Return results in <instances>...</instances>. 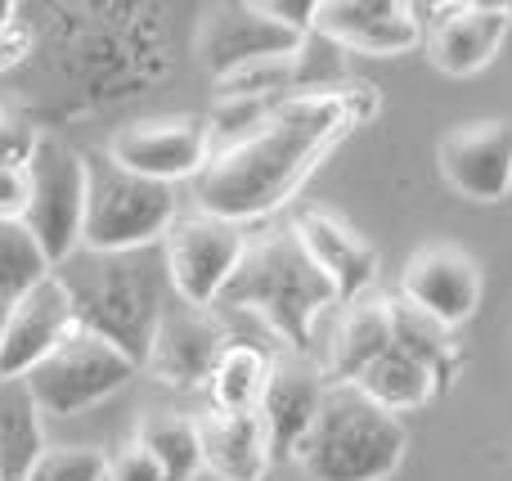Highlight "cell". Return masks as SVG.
Masks as SVG:
<instances>
[{
    "instance_id": "cell-3",
    "label": "cell",
    "mask_w": 512,
    "mask_h": 481,
    "mask_svg": "<svg viewBox=\"0 0 512 481\" xmlns=\"http://www.w3.org/2000/svg\"><path fill=\"white\" fill-rule=\"evenodd\" d=\"M230 311H252L270 333H279L288 342V351L310 356L315 342V320L337 306V293L324 275L315 270V261L306 257V248L297 243L292 230H274L265 239H252L243 248L239 270L230 275L221 302Z\"/></svg>"
},
{
    "instance_id": "cell-34",
    "label": "cell",
    "mask_w": 512,
    "mask_h": 481,
    "mask_svg": "<svg viewBox=\"0 0 512 481\" xmlns=\"http://www.w3.org/2000/svg\"><path fill=\"white\" fill-rule=\"evenodd\" d=\"M14 23H18V9L9 5V0H0V32H9Z\"/></svg>"
},
{
    "instance_id": "cell-10",
    "label": "cell",
    "mask_w": 512,
    "mask_h": 481,
    "mask_svg": "<svg viewBox=\"0 0 512 481\" xmlns=\"http://www.w3.org/2000/svg\"><path fill=\"white\" fill-rule=\"evenodd\" d=\"M225 347H230V333H225L221 315L171 297V306L158 320V333H153L149 356H144V369L171 392H198V387H207Z\"/></svg>"
},
{
    "instance_id": "cell-23",
    "label": "cell",
    "mask_w": 512,
    "mask_h": 481,
    "mask_svg": "<svg viewBox=\"0 0 512 481\" xmlns=\"http://www.w3.org/2000/svg\"><path fill=\"white\" fill-rule=\"evenodd\" d=\"M265 378H270V356L252 342H230L207 378V410L216 414H252L261 405Z\"/></svg>"
},
{
    "instance_id": "cell-14",
    "label": "cell",
    "mask_w": 512,
    "mask_h": 481,
    "mask_svg": "<svg viewBox=\"0 0 512 481\" xmlns=\"http://www.w3.org/2000/svg\"><path fill=\"white\" fill-rule=\"evenodd\" d=\"M315 32L337 50L391 59L423 45V14L405 0H319Z\"/></svg>"
},
{
    "instance_id": "cell-27",
    "label": "cell",
    "mask_w": 512,
    "mask_h": 481,
    "mask_svg": "<svg viewBox=\"0 0 512 481\" xmlns=\"http://www.w3.org/2000/svg\"><path fill=\"white\" fill-rule=\"evenodd\" d=\"M279 90H292V95H297V54L248 63V68H239V72L216 81V99H274Z\"/></svg>"
},
{
    "instance_id": "cell-1",
    "label": "cell",
    "mask_w": 512,
    "mask_h": 481,
    "mask_svg": "<svg viewBox=\"0 0 512 481\" xmlns=\"http://www.w3.org/2000/svg\"><path fill=\"white\" fill-rule=\"evenodd\" d=\"M355 131V117L337 90L283 95L252 135L230 149H216L194 176L198 212L225 225L265 221L315 176V167Z\"/></svg>"
},
{
    "instance_id": "cell-35",
    "label": "cell",
    "mask_w": 512,
    "mask_h": 481,
    "mask_svg": "<svg viewBox=\"0 0 512 481\" xmlns=\"http://www.w3.org/2000/svg\"><path fill=\"white\" fill-rule=\"evenodd\" d=\"M5 315H9V302H0V333H5Z\"/></svg>"
},
{
    "instance_id": "cell-13",
    "label": "cell",
    "mask_w": 512,
    "mask_h": 481,
    "mask_svg": "<svg viewBox=\"0 0 512 481\" xmlns=\"http://www.w3.org/2000/svg\"><path fill=\"white\" fill-rule=\"evenodd\" d=\"M418 14H436L423 27L427 59L445 72V77H472L481 72L504 45L512 14L508 5H477V0H459V5H418Z\"/></svg>"
},
{
    "instance_id": "cell-6",
    "label": "cell",
    "mask_w": 512,
    "mask_h": 481,
    "mask_svg": "<svg viewBox=\"0 0 512 481\" xmlns=\"http://www.w3.org/2000/svg\"><path fill=\"white\" fill-rule=\"evenodd\" d=\"M135 374H140V369L117 347H108L95 333L72 329L23 383H27V392H32L41 419H68V414H81V410H90V405L108 401L113 392H122Z\"/></svg>"
},
{
    "instance_id": "cell-28",
    "label": "cell",
    "mask_w": 512,
    "mask_h": 481,
    "mask_svg": "<svg viewBox=\"0 0 512 481\" xmlns=\"http://www.w3.org/2000/svg\"><path fill=\"white\" fill-rule=\"evenodd\" d=\"M108 459L90 446H45L27 481H104Z\"/></svg>"
},
{
    "instance_id": "cell-2",
    "label": "cell",
    "mask_w": 512,
    "mask_h": 481,
    "mask_svg": "<svg viewBox=\"0 0 512 481\" xmlns=\"http://www.w3.org/2000/svg\"><path fill=\"white\" fill-rule=\"evenodd\" d=\"M54 279L63 284L72 302V320L81 333H95L108 347H117L135 369H144V356L153 347L162 311L171 306L167 257L158 248L140 252H86L77 248L63 266H54Z\"/></svg>"
},
{
    "instance_id": "cell-9",
    "label": "cell",
    "mask_w": 512,
    "mask_h": 481,
    "mask_svg": "<svg viewBox=\"0 0 512 481\" xmlns=\"http://www.w3.org/2000/svg\"><path fill=\"white\" fill-rule=\"evenodd\" d=\"M104 158L131 176L176 185V180H194L212 162V131L203 117H149L122 126L108 140Z\"/></svg>"
},
{
    "instance_id": "cell-22",
    "label": "cell",
    "mask_w": 512,
    "mask_h": 481,
    "mask_svg": "<svg viewBox=\"0 0 512 481\" xmlns=\"http://www.w3.org/2000/svg\"><path fill=\"white\" fill-rule=\"evenodd\" d=\"M351 387L364 396V401H373L378 410H387L391 419H396V414L423 410V405L436 396V387H441V383H436V374L427 365H418L414 356H405V351L391 347L387 356L373 360V365L364 369Z\"/></svg>"
},
{
    "instance_id": "cell-16",
    "label": "cell",
    "mask_w": 512,
    "mask_h": 481,
    "mask_svg": "<svg viewBox=\"0 0 512 481\" xmlns=\"http://www.w3.org/2000/svg\"><path fill=\"white\" fill-rule=\"evenodd\" d=\"M324 396H328V378H324V369H319V360L297 356V351L270 360V378H265L256 414H261V423H265L274 459H292V450L301 446V437H306L310 423H315Z\"/></svg>"
},
{
    "instance_id": "cell-7",
    "label": "cell",
    "mask_w": 512,
    "mask_h": 481,
    "mask_svg": "<svg viewBox=\"0 0 512 481\" xmlns=\"http://www.w3.org/2000/svg\"><path fill=\"white\" fill-rule=\"evenodd\" d=\"M32 198H27L23 225L41 243L45 261L63 266L81 248V221H86V158L59 140H45L27 162Z\"/></svg>"
},
{
    "instance_id": "cell-21",
    "label": "cell",
    "mask_w": 512,
    "mask_h": 481,
    "mask_svg": "<svg viewBox=\"0 0 512 481\" xmlns=\"http://www.w3.org/2000/svg\"><path fill=\"white\" fill-rule=\"evenodd\" d=\"M45 450V419L23 378H0V481H27Z\"/></svg>"
},
{
    "instance_id": "cell-12",
    "label": "cell",
    "mask_w": 512,
    "mask_h": 481,
    "mask_svg": "<svg viewBox=\"0 0 512 481\" xmlns=\"http://www.w3.org/2000/svg\"><path fill=\"white\" fill-rule=\"evenodd\" d=\"M445 185L468 203H504L512 189V122L490 117V122L454 126L436 149Z\"/></svg>"
},
{
    "instance_id": "cell-29",
    "label": "cell",
    "mask_w": 512,
    "mask_h": 481,
    "mask_svg": "<svg viewBox=\"0 0 512 481\" xmlns=\"http://www.w3.org/2000/svg\"><path fill=\"white\" fill-rule=\"evenodd\" d=\"M36 149H41V131L27 117L0 113V167H27Z\"/></svg>"
},
{
    "instance_id": "cell-4",
    "label": "cell",
    "mask_w": 512,
    "mask_h": 481,
    "mask_svg": "<svg viewBox=\"0 0 512 481\" xmlns=\"http://www.w3.org/2000/svg\"><path fill=\"white\" fill-rule=\"evenodd\" d=\"M405 459V428L355 387H328L292 464L310 481H387Z\"/></svg>"
},
{
    "instance_id": "cell-30",
    "label": "cell",
    "mask_w": 512,
    "mask_h": 481,
    "mask_svg": "<svg viewBox=\"0 0 512 481\" xmlns=\"http://www.w3.org/2000/svg\"><path fill=\"white\" fill-rule=\"evenodd\" d=\"M265 18H274L279 27L297 36H310L315 32V14H319V0H252Z\"/></svg>"
},
{
    "instance_id": "cell-5",
    "label": "cell",
    "mask_w": 512,
    "mask_h": 481,
    "mask_svg": "<svg viewBox=\"0 0 512 481\" xmlns=\"http://www.w3.org/2000/svg\"><path fill=\"white\" fill-rule=\"evenodd\" d=\"M176 225V185L131 176L108 158H86V252H140L158 248Z\"/></svg>"
},
{
    "instance_id": "cell-8",
    "label": "cell",
    "mask_w": 512,
    "mask_h": 481,
    "mask_svg": "<svg viewBox=\"0 0 512 481\" xmlns=\"http://www.w3.org/2000/svg\"><path fill=\"white\" fill-rule=\"evenodd\" d=\"M243 248H248V239H243L239 225H225L203 212L176 216V225L162 239V257H167V279L176 302L212 311L221 302L230 275L239 270Z\"/></svg>"
},
{
    "instance_id": "cell-25",
    "label": "cell",
    "mask_w": 512,
    "mask_h": 481,
    "mask_svg": "<svg viewBox=\"0 0 512 481\" xmlns=\"http://www.w3.org/2000/svg\"><path fill=\"white\" fill-rule=\"evenodd\" d=\"M54 266L45 261L41 243L27 234L23 221H0V302H18L27 288L50 279Z\"/></svg>"
},
{
    "instance_id": "cell-18",
    "label": "cell",
    "mask_w": 512,
    "mask_h": 481,
    "mask_svg": "<svg viewBox=\"0 0 512 481\" xmlns=\"http://www.w3.org/2000/svg\"><path fill=\"white\" fill-rule=\"evenodd\" d=\"M288 230L297 234V243L306 248V257L315 261L319 275L333 284L342 306L373 293V284H378V252L346 221H337L333 212H319V207H306Z\"/></svg>"
},
{
    "instance_id": "cell-24",
    "label": "cell",
    "mask_w": 512,
    "mask_h": 481,
    "mask_svg": "<svg viewBox=\"0 0 512 481\" xmlns=\"http://www.w3.org/2000/svg\"><path fill=\"white\" fill-rule=\"evenodd\" d=\"M135 446L149 450V459L162 468V481H194L198 468H203L198 423L189 414H149L140 423Z\"/></svg>"
},
{
    "instance_id": "cell-20",
    "label": "cell",
    "mask_w": 512,
    "mask_h": 481,
    "mask_svg": "<svg viewBox=\"0 0 512 481\" xmlns=\"http://www.w3.org/2000/svg\"><path fill=\"white\" fill-rule=\"evenodd\" d=\"M391 347H396V338H391V302H382V297H360V302H351L342 311L319 369H324L328 387H351L355 378L378 356H387Z\"/></svg>"
},
{
    "instance_id": "cell-33",
    "label": "cell",
    "mask_w": 512,
    "mask_h": 481,
    "mask_svg": "<svg viewBox=\"0 0 512 481\" xmlns=\"http://www.w3.org/2000/svg\"><path fill=\"white\" fill-rule=\"evenodd\" d=\"M27 50H32V32H27L23 23H14L9 32H0V72L14 68V63H23Z\"/></svg>"
},
{
    "instance_id": "cell-11",
    "label": "cell",
    "mask_w": 512,
    "mask_h": 481,
    "mask_svg": "<svg viewBox=\"0 0 512 481\" xmlns=\"http://www.w3.org/2000/svg\"><path fill=\"white\" fill-rule=\"evenodd\" d=\"M400 302L414 306L441 329H459L472 320L481 306V270L454 243H432V248L414 252L400 275Z\"/></svg>"
},
{
    "instance_id": "cell-19",
    "label": "cell",
    "mask_w": 512,
    "mask_h": 481,
    "mask_svg": "<svg viewBox=\"0 0 512 481\" xmlns=\"http://www.w3.org/2000/svg\"><path fill=\"white\" fill-rule=\"evenodd\" d=\"M198 446H203V468L221 481H265L274 455L265 437L261 414H198Z\"/></svg>"
},
{
    "instance_id": "cell-15",
    "label": "cell",
    "mask_w": 512,
    "mask_h": 481,
    "mask_svg": "<svg viewBox=\"0 0 512 481\" xmlns=\"http://www.w3.org/2000/svg\"><path fill=\"white\" fill-rule=\"evenodd\" d=\"M301 41H306V36L279 27L274 18H265L248 0V5L212 9L203 36H198V59H203V68L212 72L216 81H221V77H230V72L248 68V63L288 59V54L301 50Z\"/></svg>"
},
{
    "instance_id": "cell-32",
    "label": "cell",
    "mask_w": 512,
    "mask_h": 481,
    "mask_svg": "<svg viewBox=\"0 0 512 481\" xmlns=\"http://www.w3.org/2000/svg\"><path fill=\"white\" fill-rule=\"evenodd\" d=\"M104 481H162V468L149 459V450H140L131 441L126 450H117V455L108 459V477Z\"/></svg>"
},
{
    "instance_id": "cell-31",
    "label": "cell",
    "mask_w": 512,
    "mask_h": 481,
    "mask_svg": "<svg viewBox=\"0 0 512 481\" xmlns=\"http://www.w3.org/2000/svg\"><path fill=\"white\" fill-rule=\"evenodd\" d=\"M27 198H32L27 167H0V221H23Z\"/></svg>"
},
{
    "instance_id": "cell-26",
    "label": "cell",
    "mask_w": 512,
    "mask_h": 481,
    "mask_svg": "<svg viewBox=\"0 0 512 481\" xmlns=\"http://www.w3.org/2000/svg\"><path fill=\"white\" fill-rule=\"evenodd\" d=\"M391 338H396V351L414 356L418 365H427L436 374V383H445L454 369V347H450V329L432 324L427 315H418L414 306L391 302Z\"/></svg>"
},
{
    "instance_id": "cell-17",
    "label": "cell",
    "mask_w": 512,
    "mask_h": 481,
    "mask_svg": "<svg viewBox=\"0 0 512 481\" xmlns=\"http://www.w3.org/2000/svg\"><path fill=\"white\" fill-rule=\"evenodd\" d=\"M77 329L72 302L59 279H41L18 302H9L5 333H0V378H27L68 333Z\"/></svg>"
}]
</instances>
